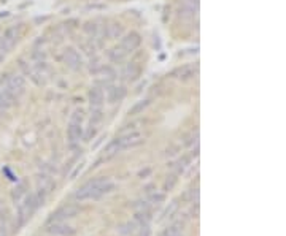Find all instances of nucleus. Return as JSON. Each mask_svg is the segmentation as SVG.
I'll return each mask as SVG.
<instances>
[{
  "label": "nucleus",
  "instance_id": "nucleus-1",
  "mask_svg": "<svg viewBox=\"0 0 286 236\" xmlns=\"http://www.w3.org/2000/svg\"><path fill=\"white\" fill-rule=\"evenodd\" d=\"M116 186L114 182L110 181L105 176L95 177V179H91L86 184H83L81 187L75 192V200L78 201H86V200H99L105 195L111 193Z\"/></svg>",
  "mask_w": 286,
  "mask_h": 236
},
{
  "label": "nucleus",
  "instance_id": "nucleus-2",
  "mask_svg": "<svg viewBox=\"0 0 286 236\" xmlns=\"http://www.w3.org/2000/svg\"><path fill=\"white\" fill-rule=\"evenodd\" d=\"M143 143V136L139 132H130V133H124L121 136H116L113 141L108 143V146L105 148V155L107 157H111V155L118 154L124 151V149H130L135 148Z\"/></svg>",
  "mask_w": 286,
  "mask_h": 236
},
{
  "label": "nucleus",
  "instance_id": "nucleus-3",
  "mask_svg": "<svg viewBox=\"0 0 286 236\" xmlns=\"http://www.w3.org/2000/svg\"><path fill=\"white\" fill-rule=\"evenodd\" d=\"M40 205H43V201L38 198V195L35 192L29 193L22 198V203H19L18 206V225L19 227L24 225L29 219L33 216V212L38 209Z\"/></svg>",
  "mask_w": 286,
  "mask_h": 236
},
{
  "label": "nucleus",
  "instance_id": "nucleus-4",
  "mask_svg": "<svg viewBox=\"0 0 286 236\" xmlns=\"http://www.w3.org/2000/svg\"><path fill=\"white\" fill-rule=\"evenodd\" d=\"M2 83L5 86V89H7L15 99H19L26 90V79L22 78L21 74H15V73L7 74L5 78H2Z\"/></svg>",
  "mask_w": 286,
  "mask_h": 236
},
{
  "label": "nucleus",
  "instance_id": "nucleus-5",
  "mask_svg": "<svg viewBox=\"0 0 286 236\" xmlns=\"http://www.w3.org/2000/svg\"><path fill=\"white\" fill-rule=\"evenodd\" d=\"M21 37H22V26H11L3 32V35L0 37V43L10 51L13 46H16V43L19 42Z\"/></svg>",
  "mask_w": 286,
  "mask_h": 236
},
{
  "label": "nucleus",
  "instance_id": "nucleus-6",
  "mask_svg": "<svg viewBox=\"0 0 286 236\" xmlns=\"http://www.w3.org/2000/svg\"><path fill=\"white\" fill-rule=\"evenodd\" d=\"M78 216V208L75 205H65L56 209L49 217V222H67L68 219H73Z\"/></svg>",
  "mask_w": 286,
  "mask_h": 236
},
{
  "label": "nucleus",
  "instance_id": "nucleus-7",
  "mask_svg": "<svg viewBox=\"0 0 286 236\" xmlns=\"http://www.w3.org/2000/svg\"><path fill=\"white\" fill-rule=\"evenodd\" d=\"M64 62L67 64L68 68H72L73 72H78L79 68L83 67V59L81 56H79V53L77 49L73 48H67L64 51Z\"/></svg>",
  "mask_w": 286,
  "mask_h": 236
},
{
  "label": "nucleus",
  "instance_id": "nucleus-8",
  "mask_svg": "<svg viewBox=\"0 0 286 236\" xmlns=\"http://www.w3.org/2000/svg\"><path fill=\"white\" fill-rule=\"evenodd\" d=\"M199 10V0H181L180 2V18L192 19Z\"/></svg>",
  "mask_w": 286,
  "mask_h": 236
},
{
  "label": "nucleus",
  "instance_id": "nucleus-9",
  "mask_svg": "<svg viewBox=\"0 0 286 236\" xmlns=\"http://www.w3.org/2000/svg\"><path fill=\"white\" fill-rule=\"evenodd\" d=\"M67 138H68V143H70V146L78 145L79 140L83 138V124L81 122H73V120H70V124H68V129H67Z\"/></svg>",
  "mask_w": 286,
  "mask_h": 236
},
{
  "label": "nucleus",
  "instance_id": "nucleus-10",
  "mask_svg": "<svg viewBox=\"0 0 286 236\" xmlns=\"http://www.w3.org/2000/svg\"><path fill=\"white\" fill-rule=\"evenodd\" d=\"M140 44H142V37H140V33H137V32H130L121 40V48L127 54L135 51Z\"/></svg>",
  "mask_w": 286,
  "mask_h": 236
},
{
  "label": "nucleus",
  "instance_id": "nucleus-11",
  "mask_svg": "<svg viewBox=\"0 0 286 236\" xmlns=\"http://www.w3.org/2000/svg\"><path fill=\"white\" fill-rule=\"evenodd\" d=\"M48 232L51 235H56V236H72L73 233H75V230H73L70 225H67L65 222H49Z\"/></svg>",
  "mask_w": 286,
  "mask_h": 236
},
{
  "label": "nucleus",
  "instance_id": "nucleus-12",
  "mask_svg": "<svg viewBox=\"0 0 286 236\" xmlns=\"http://www.w3.org/2000/svg\"><path fill=\"white\" fill-rule=\"evenodd\" d=\"M88 99H89L91 108H100L104 105V90L94 86V88H91L88 92Z\"/></svg>",
  "mask_w": 286,
  "mask_h": 236
},
{
  "label": "nucleus",
  "instance_id": "nucleus-13",
  "mask_svg": "<svg viewBox=\"0 0 286 236\" xmlns=\"http://www.w3.org/2000/svg\"><path fill=\"white\" fill-rule=\"evenodd\" d=\"M175 74H176V78L181 79V81H190V79L197 76V67L185 65V67L178 68V70L175 72Z\"/></svg>",
  "mask_w": 286,
  "mask_h": 236
},
{
  "label": "nucleus",
  "instance_id": "nucleus-14",
  "mask_svg": "<svg viewBox=\"0 0 286 236\" xmlns=\"http://www.w3.org/2000/svg\"><path fill=\"white\" fill-rule=\"evenodd\" d=\"M123 79H126V81H135L137 78L140 76V68L137 67L135 64H129V65H126L124 67V70H123Z\"/></svg>",
  "mask_w": 286,
  "mask_h": 236
},
{
  "label": "nucleus",
  "instance_id": "nucleus-15",
  "mask_svg": "<svg viewBox=\"0 0 286 236\" xmlns=\"http://www.w3.org/2000/svg\"><path fill=\"white\" fill-rule=\"evenodd\" d=\"M126 97V89L124 88H110L108 89V102L116 103L121 102Z\"/></svg>",
  "mask_w": 286,
  "mask_h": 236
},
{
  "label": "nucleus",
  "instance_id": "nucleus-16",
  "mask_svg": "<svg viewBox=\"0 0 286 236\" xmlns=\"http://www.w3.org/2000/svg\"><path fill=\"white\" fill-rule=\"evenodd\" d=\"M159 236H185V232H183V225L180 223H175V225H170L167 228H164Z\"/></svg>",
  "mask_w": 286,
  "mask_h": 236
},
{
  "label": "nucleus",
  "instance_id": "nucleus-17",
  "mask_svg": "<svg viewBox=\"0 0 286 236\" xmlns=\"http://www.w3.org/2000/svg\"><path fill=\"white\" fill-rule=\"evenodd\" d=\"M126 56H127V53L119 46V48H114L111 49L110 53H108V57H110V60L114 62V64H119V62H123L126 59Z\"/></svg>",
  "mask_w": 286,
  "mask_h": 236
},
{
  "label": "nucleus",
  "instance_id": "nucleus-18",
  "mask_svg": "<svg viewBox=\"0 0 286 236\" xmlns=\"http://www.w3.org/2000/svg\"><path fill=\"white\" fill-rule=\"evenodd\" d=\"M151 212L150 211H137L135 212V222L139 225H150L151 223Z\"/></svg>",
  "mask_w": 286,
  "mask_h": 236
},
{
  "label": "nucleus",
  "instance_id": "nucleus-19",
  "mask_svg": "<svg viewBox=\"0 0 286 236\" xmlns=\"http://www.w3.org/2000/svg\"><path fill=\"white\" fill-rule=\"evenodd\" d=\"M148 106H150V100H140L129 109V114L130 116H139V114H142Z\"/></svg>",
  "mask_w": 286,
  "mask_h": 236
},
{
  "label": "nucleus",
  "instance_id": "nucleus-20",
  "mask_svg": "<svg viewBox=\"0 0 286 236\" xmlns=\"http://www.w3.org/2000/svg\"><path fill=\"white\" fill-rule=\"evenodd\" d=\"M26 195H27V193H26V184L21 182L19 186H16L15 191L11 192V200H13L15 203H19V201H21L22 198H24Z\"/></svg>",
  "mask_w": 286,
  "mask_h": 236
},
{
  "label": "nucleus",
  "instance_id": "nucleus-21",
  "mask_svg": "<svg viewBox=\"0 0 286 236\" xmlns=\"http://www.w3.org/2000/svg\"><path fill=\"white\" fill-rule=\"evenodd\" d=\"M176 181H178V177H176V175H170L167 179H165L164 182V191L167 192V191H172L174 189V186L176 184Z\"/></svg>",
  "mask_w": 286,
  "mask_h": 236
},
{
  "label": "nucleus",
  "instance_id": "nucleus-22",
  "mask_svg": "<svg viewBox=\"0 0 286 236\" xmlns=\"http://www.w3.org/2000/svg\"><path fill=\"white\" fill-rule=\"evenodd\" d=\"M176 209H178V203H176V201H172V203L169 205V208L164 211L162 217H172L174 216V212H176Z\"/></svg>",
  "mask_w": 286,
  "mask_h": 236
},
{
  "label": "nucleus",
  "instance_id": "nucleus-23",
  "mask_svg": "<svg viewBox=\"0 0 286 236\" xmlns=\"http://www.w3.org/2000/svg\"><path fill=\"white\" fill-rule=\"evenodd\" d=\"M83 119H84L83 109H75L73 114H72V118H70V120H73V122H81V124H83Z\"/></svg>",
  "mask_w": 286,
  "mask_h": 236
},
{
  "label": "nucleus",
  "instance_id": "nucleus-24",
  "mask_svg": "<svg viewBox=\"0 0 286 236\" xmlns=\"http://www.w3.org/2000/svg\"><path fill=\"white\" fill-rule=\"evenodd\" d=\"M164 198H165L164 193H156V192H154V193L150 195V198H148V203H162Z\"/></svg>",
  "mask_w": 286,
  "mask_h": 236
},
{
  "label": "nucleus",
  "instance_id": "nucleus-25",
  "mask_svg": "<svg viewBox=\"0 0 286 236\" xmlns=\"http://www.w3.org/2000/svg\"><path fill=\"white\" fill-rule=\"evenodd\" d=\"M185 198L190 200L191 203H194V201H196V203H197V198H199V189H191V191L185 195Z\"/></svg>",
  "mask_w": 286,
  "mask_h": 236
},
{
  "label": "nucleus",
  "instance_id": "nucleus-26",
  "mask_svg": "<svg viewBox=\"0 0 286 236\" xmlns=\"http://www.w3.org/2000/svg\"><path fill=\"white\" fill-rule=\"evenodd\" d=\"M137 236H150L151 235V228L150 225H139V230H137Z\"/></svg>",
  "mask_w": 286,
  "mask_h": 236
},
{
  "label": "nucleus",
  "instance_id": "nucleus-27",
  "mask_svg": "<svg viewBox=\"0 0 286 236\" xmlns=\"http://www.w3.org/2000/svg\"><path fill=\"white\" fill-rule=\"evenodd\" d=\"M0 236H8V233H7V227H5V225L0 227Z\"/></svg>",
  "mask_w": 286,
  "mask_h": 236
},
{
  "label": "nucleus",
  "instance_id": "nucleus-28",
  "mask_svg": "<svg viewBox=\"0 0 286 236\" xmlns=\"http://www.w3.org/2000/svg\"><path fill=\"white\" fill-rule=\"evenodd\" d=\"M121 2H124V0H121Z\"/></svg>",
  "mask_w": 286,
  "mask_h": 236
}]
</instances>
